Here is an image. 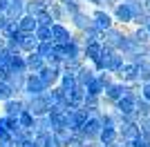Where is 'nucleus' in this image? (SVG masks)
Here are the masks:
<instances>
[{
  "label": "nucleus",
  "mask_w": 150,
  "mask_h": 147,
  "mask_svg": "<svg viewBox=\"0 0 150 147\" xmlns=\"http://www.w3.org/2000/svg\"><path fill=\"white\" fill-rule=\"evenodd\" d=\"M20 100L25 103V111H29L34 118H43V116H47L50 114V109H52V105L45 100L43 96H20Z\"/></svg>",
  "instance_id": "f257e3e1"
},
{
  "label": "nucleus",
  "mask_w": 150,
  "mask_h": 147,
  "mask_svg": "<svg viewBox=\"0 0 150 147\" xmlns=\"http://www.w3.org/2000/svg\"><path fill=\"white\" fill-rule=\"evenodd\" d=\"M61 62H47L45 65V69L40 74H38V78L43 80L45 89H52V87L58 85V80H61Z\"/></svg>",
  "instance_id": "f03ea898"
},
{
  "label": "nucleus",
  "mask_w": 150,
  "mask_h": 147,
  "mask_svg": "<svg viewBox=\"0 0 150 147\" xmlns=\"http://www.w3.org/2000/svg\"><path fill=\"white\" fill-rule=\"evenodd\" d=\"M90 18H92V27H94V29H99L101 34L114 27V20H112V13H110V11L92 9V11H90Z\"/></svg>",
  "instance_id": "7ed1b4c3"
},
{
  "label": "nucleus",
  "mask_w": 150,
  "mask_h": 147,
  "mask_svg": "<svg viewBox=\"0 0 150 147\" xmlns=\"http://www.w3.org/2000/svg\"><path fill=\"white\" fill-rule=\"evenodd\" d=\"M92 27V18H90V11H79L69 18V29L72 31H79V34H85V31Z\"/></svg>",
  "instance_id": "20e7f679"
},
{
  "label": "nucleus",
  "mask_w": 150,
  "mask_h": 147,
  "mask_svg": "<svg viewBox=\"0 0 150 147\" xmlns=\"http://www.w3.org/2000/svg\"><path fill=\"white\" fill-rule=\"evenodd\" d=\"M50 31H52V43L54 45H67L69 38H72L69 24H63V22H54L50 27Z\"/></svg>",
  "instance_id": "39448f33"
},
{
  "label": "nucleus",
  "mask_w": 150,
  "mask_h": 147,
  "mask_svg": "<svg viewBox=\"0 0 150 147\" xmlns=\"http://www.w3.org/2000/svg\"><path fill=\"white\" fill-rule=\"evenodd\" d=\"M101 123L96 118H88V123L81 127V136L85 138V143H99V134H101Z\"/></svg>",
  "instance_id": "423d86ee"
},
{
  "label": "nucleus",
  "mask_w": 150,
  "mask_h": 147,
  "mask_svg": "<svg viewBox=\"0 0 150 147\" xmlns=\"http://www.w3.org/2000/svg\"><path fill=\"white\" fill-rule=\"evenodd\" d=\"M47 92L43 85V80L38 78V76H29L27 74V80H25V89H23V94L25 96H43V94Z\"/></svg>",
  "instance_id": "0eeeda50"
},
{
  "label": "nucleus",
  "mask_w": 150,
  "mask_h": 147,
  "mask_svg": "<svg viewBox=\"0 0 150 147\" xmlns=\"http://www.w3.org/2000/svg\"><path fill=\"white\" fill-rule=\"evenodd\" d=\"M0 107H2V116H9V118H18L25 111V103L20 98H11V100L2 103Z\"/></svg>",
  "instance_id": "6e6552de"
},
{
  "label": "nucleus",
  "mask_w": 150,
  "mask_h": 147,
  "mask_svg": "<svg viewBox=\"0 0 150 147\" xmlns=\"http://www.w3.org/2000/svg\"><path fill=\"white\" fill-rule=\"evenodd\" d=\"M36 47H38V40L34 34H20L18 38V49L23 56H29V54H36Z\"/></svg>",
  "instance_id": "1a4fd4ad"
},
{
  "label": "nucleus",
  "mask_w": 150,
  "mask_h": 147,
  "mask_svg": "<svg viewBox=\"0 0 150 147\" xmlns=\"http://www.w3.org/2000/svg\"><path fill=\"white\" fill-rule=\"evenodd\" d=\"M25 80H27V74H18V71H9V78H7V85L13 89L16 98L23 96V89H25Z\"/></svg>",
  "instance_id": "9d476101"
},
{
  "label": "nucleus",
  "mask_w": 150,
  "mask_h": 147,
  "mask_svg": "<svg viewBox=\"0 0 150 147\" xmlns=\"http://www.w3.org/2000/svg\"><path fill=\"white\" fill-rule=\"evenodd\" d=\"M43 69H45V60L40 56H36V54L25 56V71L29 74V76H38Z\"/></svg>",
  "instance_id": "9b49d317"
},
{
  "label": "nucleus",
  "mask_w": 150,
  "mask_h": 147,
  "mask_svg": "<svg viewBox=\"0 0 150 147\" xmlns=\"http://www.w3.org/2000/svg\"><path fill=\"white\" fill-rule=\"evenodd\" d=\"M110 13H112V20H114V22H119V24H128V22H132V11H130V7L125 5V2L117 5Z\"/></svg>",
  "instance_id": "f8f14e48"
},
{
  "label": "nucleus",
  "mask_w": 150,
  "mask_h": 147,
  "mask_svg": "<svg viewBox=\"0 0 150 147\" xmlns=\"http://www.w3.org/2000/svg\"><path fill=\"white\" fill-rule=\"evenodd\" d=\"M101 49H103V45L101 43H90L83 47V60L88 62V65H92V62H96L101 58Z\"/></svg>",
  "instance_id": "ddd939ff"
},
{
  "label": "nucleus",
  "mask_w": 150,
  "mask_h": 147,
  "mask_svg": "<svg viewBox=\"0 0 150 147\" xmlns=\"http://www.w3.org/2000/svg\"><path fill=\"white\" fill-rule=\"evenodd\" d=\"M74 78H76V85H81V87H88L90 83H92V80L96 78V71L92 69V65H88V62H85V65L81 67V71L76 74Z\"/></svg>",
  "instance_id": "4468645a"
},
{
  "label": "nucleus",
  "mask_w": 150,
  "mask_h": 147,
  "mask_svg": "<svg viewBox=\"0 0 150 147\" xmlns=\"http://www.w3.org/2000/svg\"><path fill=\"white\" fill-rule=\"evenodd\" d=\"M47 13H50V18L52 22H63V24H67V16H65V9H63L61 2H50L47 5Z\"/></svg>",
  "instance_id": "2eb2a0df"
},
{
  "label": "nucleus",
  "mask_w": 150,
  "mask_h": 147,
  "mask_svg": "<svg viewBox=\"0 0 150 147\" xmlns=\"http://www.w3.org/2000/svg\"><path fill=\"white\" fill-rule=\"evenodd\" d=\"M5 16H7L9 22H18V20L25 16V2H9Z\"/></svg>",
  "instance_id": "dca6fc26"
},
{
  "label": "nucleus",
  "mask_w": 150,
  "mask_h": 147,
  "mask_svg": "<svg viewBox=\"0 0 150 147\" xmlns=\"http://www.w3.org/2000/svg\"><path fill=\"white\" fill-rule=\"evenodd\" d=\"M36 27H38L36 18H31V16H27V13L18 20V31H20V34H34Z\"/></svg>",
  "instance_id": "f3484780"
},
{
  "label": "nucleus",
  "mask_w": 150,
  "mask_h": 147,
  "mask_svg": "<svg viewBox=\"0 0 150 147\" xmlns=\"http://www.w3.org/2000/svg\"><path fill=\"white\" fill-rule=\"evenodd\" d=\"M7 69H9V71H18V74H27L25 71V56L13 54L11 60H9V65H7Z\"/></svg>",
  "instance_id": "a211bd4d"
},
{
  "label": "nucleus",
  "mask_w": 150,
  "mask_h": 147,
  "mask_svg": "<svg viewBox=\"0 0 150 147\" xmlns=\"http://www.w3.org/2000/svg\"><path fill=\"white\" fill-rule=\"evenodd\" d=\"M58 87H61L63 92H65V94L69 96V94L74 92V89H76L79 85H76V78H74V76H67V74H61V80H58Z\"/></svg>",
  "instance_id": "6ab92c4d"
},
{
  "label": "nucleus",
  "mask_w": 150,
  "mask_h": 147,
  "mask_svg": "<svg viewBox=\"0 0 150 147\" xmlns=\"http://www.w3.org/2000/svg\"><path fill=\"white\" fill-rule=\"evenodd\" d=\"M63 9H65V16H67V20H69L74 13L83 11L85 7H83V0H67V2H63Z\"/></svg>",
  "instance_id": "aec40b11"
},
{
  "label": "nucleus",
  "mask_w": 150,
  "mask_h": 147,
  "mask_svg": "<svg viewBox=\"0 0 150 147\" xmlns=\"http://www.w3.org/2000/svg\"><path fill=\"white\" fill-rule=\"evenodd\" d=\"M85 92H88V96H94V98H103V92H105V87L101 85L99 78H94L92 83H90L88 87H85Z\"/></svg>",
  "instance_id": "412c9836"
},
{
  "label": "nucleus",
  "mask_w": 150,
  "mask_h": 147,
  "mask_svg": "<svg viewBox=\"0 0 150 147\" xmlns=\"http://www.w3.org/2000/svg\"><path fill=\"white\" fill-rule=\"evenodd\" d=\"M34 123H36V118L31 116L29 111H23L18 116V125H20V129H31L34 132Z\"/></svg>",
  "instance_id": "4be33fe9"
},
{
  "label": "nucleus",
  "mask_w": 150,
  "mask_h": 147,
  "mask_svg": "<svg viewBox=\"0 0 150 147\" xmlns=\"http://www.w3.org/2000/svg\"><path fill=\"white\" fill-rule=\"evenodd\" d=\"M34 36H36L38 43H52V31H50V27H36Z\"/></svg>",
  "instance_id": "5701e85b"
},
{
  "label": "nucleus",
  "mask_w": 150,
  "mask_h": 147,
  "mask_svg": "<svg viewBox=\"0 0 150 147\" xmlns=\"http://www.w3.org/2000/svg\"><path fill=\"white\" fill-rule=\"evenodd\" d=\"M11 98H16V94H13V89L7 83H0V105L7 103V100H11Z\"/></svg>",
  "instance_id": "b1692460"
},
{
  "label": "nucleus",
  "mask_w": 150,
  "mask_h": 147,
  "mask_svg": "<svg viewBox=\"0 0 150 147\" xmlns=\"http://www.w3.org/2000/svg\"><path fill=\"white\" fill-rule=\"evenodd\" d=\"M36 22H38V27H52V24H54V22H52V18H50V13H47V9L36 16Z\"/></svg>",
  "instance_id": "393cba45"
},
{
  "label": "nucleus",
  "mask_w": 150,
  "mask_h": 147,
  "mask_svg": "<svg viewBox=\"0 0 150 147\" xmlns=\"http://www.w3.org/2000/svg\"><path fill=\"white\" fill-rule=\"evenodd\" d=\"M0 143H11V134L5 129V118L0 114Z\"/></svg>",
  "instance_id": "a878e982"
},
{
  "label": "nucleus",
  "mask_w": 150,
  "mask_h": 147,
  "mask_svg": "<svg viewBox=\"0 0 150 147\" xmlns=\"http://www.w3.org/2000/svg\"><path fill=\"white\" fill-rule=\"evenodd\" d=\"M141 98L150 103V83H148V85H141Z\"/></svg>",
  "instance_id": "bb28decb"
},
{
  "label": "nucleus",
  "mask_w": 150,
  "mask_h": 147,
  "mask_svg": "<svg viewBox=\"0 0 150 147\" xmlns=\"http://www.w3.org/2000/svg\"><path fill=\"white\" fill-rule=\"evenodd\" d=\"M132 147H150V143H148V141H144V138H141V136H139L137 141L132 143Z\"/></svg>",
  "instance_id": "cd10ccee"
},
{
  "label": "nucleus",
  "mask_w": 150,
  "mask_h": 147,
  "mask_svg": "<svg viewBox=\"0 0 150 147\" xmlns=\"http://www.w3.org/2000/svg\"><path fill=\"white\" fill-rule=\"evenodd\" d=\"M7 24H9V20H7V16H5V13H0V34L5 31V27H7Z\"/></svg>",
  "instance_id": "c85d7f7f"
},
{
  "label": "nucleus",
  "mask_w": 150,
  "mask_h": 147,
  "mask_svg": "<svg viewBox=\"0 0 150 147\" xmlns=\"http://www.w3.org/2000/svg\"><path fill=\"white\" fill-rule=\"evenodd\" d=\"M141 5H144V13H146V16L150 18V0H144Z\"/></svg>",
  "instance_id": "c756f323"
},
{
  "label": "nucleus",
  "mask_w": 150,
  "mask_h": 147,
  "mask_svg": "<svg viewBox=\"0 0 150 147\" xmlns=\"http://www.w3.org/2000/svg\"><path fill=\"white\" fill-rule=\"evenodd\" d=\"M7 7H9V0H0V13H5Z\"/></svg>",
  "instance_id": "7c9ffc66"
},
{
  "label": "nucleus",
  "mask_w": 150,
  "mask_h": 147,
  "mask_svg": "<svg viewBox=\"0 0 150 147\" xmlns=\"http://www.w3.org/2000/svg\"><path fill=\"white\" fill-rule=\"evenodd\" d=\"M0 49H7V40H5V36L0 34Z\"/></svg>",
  "instance_id": "2f4dec72"
},
{
  "label": "nucleus",
  "mask_w": 150,
  "mask_h": 147,
  "mask_svg": "<svg viewBox=\"0 0 150 147\" xmlns=\"http://www.w3.org/2000/svg\"><path fill=\"white\" fill-rule=\"evenodd\" d=\"M146 31H148V36H150V22H148V24H146Z\"/></svg>",
  "instance_id": "473e14b6"
},
{
  "label": "nucleus",
  "mask_w": 150,
  "mask_h": 147,
  "mask_svg": "<svg viewBox=\"0 0 150 147\" xmlns=\"http://www.w3.org/2000/svg\"><path fill=\"white\" fill-rule=\"evenodd\" d=\"M101 2H103V0H101Z\"/></svg>",
  "instance_id": "72a5a7b5"
}]
</instances>
